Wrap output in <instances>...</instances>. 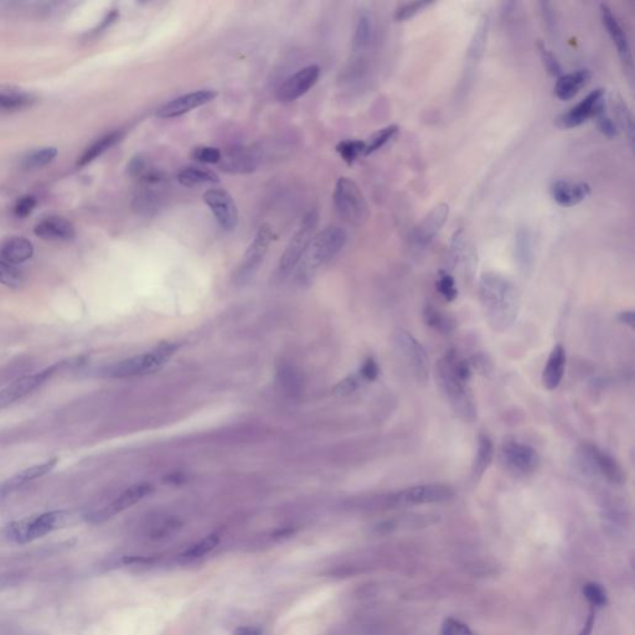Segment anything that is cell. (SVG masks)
I'll return each instance as SVG.
<instances>
[{
	"mask_svg": "<svg viewBox=\"0 0 635 635\" xmlns=\"http://www.w3.org/2000/svg\"><path fill=\"white\" fill-rule=\"evenodd\" d=\"M57 149L54 147H47L40 149L31 150L23 158L21 166L25 169H39L50 164L56 158Z\"/></svg>",
	"mask_w": 635,
	"mask_h": 635,
	"instance_id": "cell-40",
	"label": "cell"
},
{
	"mask_svg": "<svg viewBox=\"0 0 635 635\" xmlns=\"http://www.w3.org/2000/svg\"><path fill=\"white\" fill-rule=\"evenodd\" d=\"M450 262L453 269L460 267L465 279H471L476 267V252L471 243L465 240L463 231L460 230L452 238L450 247Z\"/></svg>",
	"mask_w": 635,
	"mask_h": 635,
	"instance_id": "cell-22",
	"label": "cell"
},
{
	"mask_svg": "<svg viewBox=\"0 0 635 635\" xmlns=\"http://www.w3.org/2000/svg\"><path fill=\"white\" fill-rule=\"evenodd\" d=\"M437 290L447 302H453L458 297L455 277L447 271H439Z\"/></svg>",
	"mask_w": 635,
	"mask_h": 635,
	"instance_id": "cell-45",
	"label": "cell"
},
{
	"mask_svg": "<svg viewBox=\"0 0 635 635\" xmlns=\"http://www.w3.org/2000/svg\"><path fill=\"white\" fill-rule=\"evenodd\" d=\"M537 47H538L540 56H541V60H543V66L546 68V71L553 78H558L560 76H562V68H561L560 62H558L557 58L553 55V52L548 50L543 42H538Z\"/></svg>",
	"mask_w": 635,
	"mask_h": 635,
	"instance_id": "cell-48",
	"label": "cell"
},
{
	"mask_svg": "<svg viewBox=\"0 0 635 635\" xmlns=\"http://www.w3.org/2000/svg\"><path fill=\"white\" fill-rule=\"evenodd\" d=\"M37 199L30 195L23 197L16 202V214L19 217H26L30 215L32 210L37 206Z\"/></svg>",
	"mask_w": 635,
	"mask_h": 635,
	"instance_id": "cell-53",
	"label": "cell"
},
{
	"mask_svg": "<svg viewBox=\"0 0 635 635\" xmlns=\"http://www.w3.org/2000/svg\"><path fill=\"white\" fill-rule=\"evenodd\" d=\"M124 137L123 132L121 130H114L111 133L101 137L99 140H96L92 145H90L87 149L85 150V153L81 155V158L78 159V166H85L96 161L99 156L106 153L107 150L111 149L113 145L119 143Z\"/></svg>",
	"mask_w": 635,
	"mask_h": 635,
	"instance_id": "cell-34",
	"label": "cell"
},
{
	"mask_svg": "<svg viewBox=\"0 0 635 635\" xmlns=\"http://www.w3.org/2000/svg\"><path fill=\"white\" fill-rule=\"evenodd\" d=\"M346 241L347 235L345 230L339 226H329L316 233L303 259L305 276L314 273L315 271L335 259L343 251Z\"/></svg>",
	"mask_w": 635,
	"mask_h": 635,
	"instance_id": "cell-5",
	"label": "cell"
},
{
	"mask_svg": "<svg viewBox=\"0 0 635 635\" xmlns=\"http://www.w3.org/2000/svg\"><path fill=\"white\" fill-rule=\"evenodd\" d=\"M221 150L209 145H199L192 152V159L202 164H218L221 161Z\"/></svg>",
	"mask_w": 635,
	"mask_h": 635,
	"instance_id": "cell-46",
	"label": "cell"
},
{
	"mask_svg": "<svg viewBox=\"0 0 635 635\" xmlns=\"http://www.w3.org/2000/svg\"><path fill=\"white\" fill-rule=\"evenodd\" d=\"M605 93L603 88H597L589 93L579 104L561 114L556 124L563 130H571L586 123L588 119L597 117L605 111Z\"/></svg>",
	"mask_w": 635,
	"mask_h": 635,
	"instance_id": "cell-13",
	"label": "cell"
},
{
	"mask_svg": "<svg viewBox=\"0 0 635 635\" xmlns=\"http://www.w3.org/2000/svg\"><path fill=\"white\" fill-rule=\"evenodd\" d=\"M261 161L259 149L245 145H235L222 153L220 166L231 174H247L256 171Z\"/></svg>",
	"mask_w": 635,
	"mask_h": 635,
	"instance_id": "cell-18",
	"label": "cell"
},
{
	"mask_svg": "<svg viewBox=\"0 0 635 635\" xmlns=\"http://www.w3.org/2000/svg\"><path fill=\"white\" fill-rule=\"evenodd\" d=\"M179 346L173 343H166L155 347L152 352H143L135 357H128L122 362H114L104 369L106 377L124 378V377L140 376L150 374L164 366L169 362Z\"/></svg>",
	"mask_w": 635,
	"mask_h": 635,
	"instance_id": "cell-3",
	"label": "cell"
},
{
	"mask_svg": "<svg viewBox=\"0 0 635 635\" xmlns=\"http://www.w3.org/2000/svg\"><path fill=\"white\" fill-rule=\"evenodd\" d=\"M65 519L66 514L63 512H45L37 517L13 522L6 529V535L18 543H30L61 526Z\"/></svg>",
	"mask_w": 635,
	"mask_h": 635,
	"instance_id": "cell-7",
	"label": "cell"
},
{
	"mask_svg": "<svg viewBox=\"0 0 635 635\" xmlns=\"http://www.w3.org/2000/svg\"><path fill=\"white\" fill-rule=\"evenodd\" d=\"M584 597L594 608H602L607 605V593L602 586L597 584H587L584 587Z\"/></svg>",
	"mask_w": 635,
	"mask_h": 635,
	"instance_id": "cell-49",
	"label": "cell"
},
{
	"mask_svg": "<svg viewBox=\"0 0 635 635\" xmlns=\"http://www.w3.org/2000/svg\"><path fill=\"white\" fill-rule=\"evenodd\" d=\"M488 32H489V16H484L475 29L474 35L471 37V42H470L468 51H467L463 76L460 81V92L462 93H465L467 90H469L470 85L474 80L475 71L479 66L481 57L484 55V50H486Z\"/></svg>",
	"mask_w": 635,
	"mask_h": 635,
	"instance_id": "cell-15",
	"label": "cell"
},
{
	"mask_svg": "<svg viewBox=\"0 0 635 635\" xmlns=\"http://www.w3.org/2000/svg\"><path fill=\"white\" fill-rule=\"evenodd\" d=\"M594 624V612L592 610L591 612V615H589L588 619L586 622V624H584V629L581 631V634L579 635H591L592 633V629H593Z\"/></svg>",
	"mask_w": 635,
	"mask_h": 635,
	"instance_id": "cell-58",
	"label": "cell"
},
{
	"mask_svg": "<svg viewBox=\"0 0 635 635\" xmlns=\"http://www.w3.org/2000/svg\"><path fill=\"white\" fill-rule=\"evenodd\" d=\"M588 70H579L574 73L562 75L557 78V82L555 85V94L561 101H568L574 99V96L588 83Z\"/></svg>",
	"mask_w": 635,
	"mask_h": 635,
	"instance_id": "cell-31",
	"label": "cell"
},
{
	"mask_svg": "<svg viewBox=\"0 0 635 635\" xmlns=\"http://www.w3.org/2000/svg\"><path fill=\"white\" fill-rule=\"evenodd\" d=\"M600 19H602L605 30L610 34L612 42L615 44L625 70L631 71L633 70V56H631L629 39L627 37L625 30L618 20V18L615 16V13L607 4H600Z\"/></svg>",
	"mask_w": 635,
	"mask_h": 635,
	"instance_id": "cell-21",
	"label": "cell"
},
{
	"mask_svg": "<svg viewBox=\"0 0 635 635\" xmlns=\"http://www.w3.org/2000/svg\"><path fill=\"white\" fill-rule=\"evenodd\" d=\"M179 184L185 187H202V186L215 185L220 183V176L216 173L206 168L200 166H186L178 174Z\"/></svg>",
	"mask_w": 635,
	"mask_h": 635,
	"instance_id": "cell-32",
	"label": "cell"
},
{
	"mask_svg": "<svg viewBox=\"0 0 635 635\" xmlns=\"http://www.w3.org/2000/svg\"><path fill=\"white\" fill-rule=\"evenodd\" d=\"M34 254V245L25 238L11 236L0 241V261L6 264H20Z\"/></svg>",
	"mask_w": 635,
	"mask_h": 635,
	"instance_id": "cell-26",
	"label": "cell"
},
{
	"mask_svg": "<svg viewBox=\"0 0 635 635\" xmlns=\"http://www.w3.org/2000/svg\"><path fill=\"white\" fill-rule=\"evenodd\" d=\"M336 152L340 154L343 161L352 164L362 155H365V142L362 140H346L336 145Z\"/></svg>",
	"mask_w": 635,
	"mask_h": 635,
	"instance_id": "cell-42",
	"label": "cell"
},
{
	"mask_svg": "<svg viewBox=\"0 0 635 635\" xmlns=\"http://www.w3.org/2000/svg\"><path fill=\"white\" fill-rule=\"evenodd\" d=\"M448 216H450V206L447 204H439L433 207L414 230V243L422 247L429 246L442 230L444 223L448 220Z\"/></svg>",
	"mask_w": 635,
	"mask_h": 635,
	"instance_id": "cell-23",
	"label": "cell"
},
{
	"mask_svg": "<svg viewBox=\"0 0 635 635\" xmlns=\"http://www.w3.org/2000/svg\"><path fill=\"white\" fill-rule=\"evenodd\" d=\"M127 171L132 178L150 185L161 184L166 180V174L153 166L144 154L135 155L127 166Z\"/></svg>",
	"mask_w": 635,
	"mask_h": 635,
	"instance_id": "cell-30",
	"label": "cell"
},
{
	"mask_svg": "<svg viewBox=\"0 0 635 635\" xmlns=\"http://www.w3.org/2000/svg\"><path fill=\"white\" fill-rule=\"evenodd\" d=\"M240 631H241V633H238V635H259V631H257V630L252 629V628H245V629H243V628H241V629H240Z\"/></svg>",
	"mask_w": 635,
	"mask_h": 635,
	"instance_id": "cell-59",
	"label": "cell"
},
{
	"mask_svg": "<svg viewBox=\"0 0 635 635\" xmlns=\"http://www.w3.org/2000/svg\"><path fill=\"white\" fill-rule=\"evenodd\" d=\"M25 280V274L20 269H16L14 264L0 261V283L9 288H20Z\"/></svg>",
	"mask_w": 635,
	"mask_h": 635,
	"instance_id": "cell-43",
	"label": "cell"
},
{
	"mask_svg": "<svg viewBox=\"0 0 635 635\" xmlns=\"http://www.w3.org/2000/svg\"><path fill=\"white\" fill-rule=\"evenodd\" d=\"M374 39V23L369 16H362L357 20L354 37H352V49L354 51L360 52L366 50L371 45Z\"/></svg>",
	"mask_w": 635,
	"mask_h": 635,
	"instance_id": "cell-37",
	"label": "cell"
},
{
	"mask_svg": "<svg viewBox=\"0 0 635 635\" xmlns=\"http://www.w3.org/2000/svg\"><path fill=\"white\" fill-rule=\"evenodd\" d=\"M566 369V352L561 344L555 346L548 357L546 366L543 369V386L553 391L562 383L563 375Z\"/></svg>",
	"mask_w": 635,
	"mask_h": 635,
	"instance_id": "cell-29",
	"label": "cell"
},
{
	"mask_svg": "<svg viewBox=\"0 0 635 635\" xmlns=\"http://www.w3.org/2000/svg\"><path fill=\"white\" fill-rule=\"evenodd\" d=\"M579 462L587 473L600 474L612 484H623L625 471L617 460L593 444H584L579 450Z\"/></svg>",
	"mask_w": 635,
	"mask_h": 635,
	"instance_id": "cell-9",
	"label": "cell"
},
{
	"mask_svg": "<svg viewBox=\"0 0 635 635\" xmlns=\"http://www.w3.org/2000/svg\"><path fill=\"white\" fill-rule=\"evenodd\" d=\"M479 300L488 326L496 333L509 331L520 310V295L510 279L486 272L479 280Z\"/></svg>",
	"mask_w": 635,
	"mask_h": 635,
	"instance_id": "cell-1",
	"label": "cell"
},
{
	"mask_svg": "<svg viewBox=\"0 0 635 635\" xmlns=\"http://www.w3.org/2000/svg\"><path fill=\"white\" fill-rule=\"evenodd\" d=\"M57 370V365L49 367L47 370L37 372L31 376H24L18 378L14 383H11L6 388L0 390V409L8 407L11 403L16 402L18 400L27 396L34 390L40 388L42 383L47 381L49 377H51Z\"/></svg>",
	"mask_w": 635,
	"mask_h": 635,
	"instance_id": "cell-20",
	"label": "cell"
},
{
	"mask_svg": "<svg viewBox=\"0 0 635 635\" xmlns=\"http://www.w3.org/2000/svg\"><path fill=\"white\" fill-rule=\"evenodd\" d=\"M500 460L505 469L522 476L535 473L540 464L537 450L517 440H507L501 445Z\"/></svg>",
	"mask_w": 635,
	"mask_h": 635,
	"instance_id": "cell-11",
	"label": "cell"
},
{
	"mask_svg": "<svg viewBox=\"0 0 635 635\" xmlns=\"http://www.w3.org/2000/svg\"><path fill=\"white\" fill-rule=\"evenodd\" d=\"M132 209L142 216H150L161 209V197L153 192H142L133 197Z\"/></svg>",
	"mask_w": 635,
	"mask_h": 635,
	"instance_id": "cell-39",
	"label": "cell"
},
{
	"mask_svg": "<svg viewBox=\"0 0 635 635\" xmlns=\"http://www.w3.org/2000/svg\"><path fill=\"white\" fill-rule=\"evenodd\" d=\"M553 202L562 207H572L584 202L591 194V186L582 181L556 180L550 187Z\"/></svg>",
	"mask_w": 635,
	"mask_h": 635,
	"instance_id": "cell-24",
	"label": "cell"
},
{
	"mask_svg": "<svg viewBox=\"0 0 635 635\" xmlns=\"http://www.w3.org/2000/svg\"><path fill=\"white\" fill-rule=\"evenodd\" d=\"M218 93L214 90H199L194 92L181 94L176 99H171L161 109L156 111V117L163 119L176 118L184 114L192 112L194 109L202 107L205 104L215 101Z\"/></svg>",
	"mask_w": 635,
	"mask_h": 635,
	"instance_id": "cell-16",
	"label": "cell"
},
{
	"mask_svg": "<svg viewBox=\"0 0 635 635\" xmlns=\"http://www.w3.org/2000/svg\"><path fill=\"white\" fill-rule=\"evenodd\" d=\"M359 383H360L359 377L347 376L344 380H341L340 383L333 388V393L336 396H347L359 388Z\"/></svg>",
	"mask_w": 635,
	"mask_h": 635,
	"instance_id": "cell-51",
	"label": "cell"
},
{
	"mask_svg": "<svg viewBox=\"0 0 635 635\" xmlns=\"http://www.w3.org/2000/svg\"><path fill=\"white\" fill-rule=\"evenodd\" d=\"M56 464L57 458H54V460H47L45 463H42V464L32 465L30 468H26L25 470L18 473L11 479H8L3 484H0V498L11 494V493L19 489L20 486L29 483V481L47 475V473H50L55 468Z\"/></svg>",
	"mask_w": 635,
	"mask_h": 635,
	"instance_id": "cell-27",
	"label": "cell"
},
{
	"mask_svg": "<svg viewBox=\"0 0 635 635\" xmlns=\"http://www.w3.org/2000/svg\"><path fill=\"white\" fill-rule=\"evenodd\" d=\"M321 78V68L318 65H309L307 68H300V71L293 73L287 78L278 90V99L283 102H292L300 99L305 93L309 92L312 87Z\"/></svg>",
	"mask_w": 635,
	"mask_h": 635,
	"instance_id": "cell-17",
	"label": "cell"
},
{
	"mask_svg": "<svg viewBox=\"0 0 635 635\" xmlns=\"http://www.w3.org/2000/svg\"><path fill=\"white\" fill-rule=\"evenodd\" d=\"M34 101L35 99L29 93L0 90V111H20L32 106Z\"/></svg>",
	"mask_w": 635,
	"mask_h": 635,
	"instance_id": "cell-36",
	"label": "cell"
},
{
	"mask_svg": "<svg viewBox=\"0 0 635 635\" xmlns=\"http://www.w3.org/2000/svg\"><path fill=\"white\" fill-rule=\"evenodd\" d=\"M333 202L339 216L354 226H362L369 220L366 199L357 183L347 176H341L336 181Z\"/></svg>",
	"mask_w": 635,
	"mask_h": 635,
	"instance_id": "cell-4",
	"label": "cell"
},
{
	"mask_svg": "<svg viewBox=\"0 0 635 635\" xmlns=\"http://www.w3.org/2000/svg\"><path fill=\"white\" fill-rule=\"evenodd\" d=\"M440 634L442 635H475L471 630H470L469 627L468 625L464 624V623H462L460 620L455 619V618H448V619L444 620L443 625H442V631H440Z\"/></svg>",
	"mask_w": 635,
	"mask_h": 635,
	"instance_id": "cell-50",
	"label": "cell"
},
{
	"mask_svg": "<svg viewBox=\"0 0 635 635\" xmlns=\"http://www.w3.org/2000/svg\"><path fill=\"white\" fill-rule=\"evenodd\" d=\"M494 460V444L486 434H481L478 439V448L474 462L471 465V476L474 481H479Z\"/></svg>",
	"mask_w": 635,
	"mask_h": 635,
	"instance_id": "cell-33",
	"label": "cell"
},
{
	"mask_svg": "<svg viewBox=\"0 0 635 635\" xmlns=\"http://www.w3.org/2000/svg\"><path fill=\"white\" fill-rule=\"evenodd\" d=\"M398 130H400L398 125H395V124L385 127L383 130H377L376 133H374L369 140L365 142V155L372 154L377 150L381 149L383 147L388 144L390 140L398 135Z\"/></svg>",
	"mask_w": 635,
	"mask_h": 635,
	"instance_id": "cell-41",
	"label": "cell"
},
{
	"mask_svg": "<svg viewBox=\"0 0 635 635\" xmlns=\"http://www.w3.org/2000/svg\"><path fill=\"white\" fill-rule=\"evenodd\" d=\"M279 375H280V383H282V385H284L285 388H290V391H295V388L300 385V380H298L297 374L293 371V369L292 367H284L283 370L279 372Z\"/></svg>",
	"mask_w": 635,
	"mask_h": 635,
	"instance_id": "cell-56",
	"label": "cell"
},
{
	"mask_svg": "<svg viewBox=\"0 0 635 635\" xmlns=\"http://www.w3.org/2000/svg\"><path fill=\"white\" fill-rule=\"evenodd\" d=\"M455 491L444 484H422L409 486L407 489L390 495L388 503L393 506H416L434 504L452 499Z\"/></svg>",
	"mask_w": 635,
	"mask_h": 635,
	"instance_id": "cell-12",
	"label": "cell"
},
{
	"mask_svg": "<svg viewBox=\"0 0 635 635\" xmlns=\"http://www.w3.org/2000/svg\"><path fill=\"white\" fill-rule=\"evenodd\" d=\"M34 233L37 238L50 241H70L76 236V230L71 222L63 217H47L39 222Z\"/></svg>",
	"mask_w": 635,
	"mask_h": 635,
	"instance_id": "cell-25",
	"label": "cell"
},
{
	"mask_svg": "<svg viewBox=\"0 0 635 635\" xmlns=\"http://www.w3.org/2000/svg\"><path fill=\"white\" fill-rule=\"evenodd\" d=\"M469 364L471 369H475V370H478V371L481 372V374H484V375L489 374L491 371V369H493L489 357H486V354H481V352L475 354L474 357H471Z\"/></svg>",
	"mask_w": 635,
	"mask_h": 635,
	"instance_id": "cell-54",
	"label": "cell"
},
{
	"mask_svg": "<svg viewBox=\"0 0 635 635\" xmlns=\"http://www.w3.org/2000/svg\"><path fill=\"white\" fill-rule=\"evenodd\" d=\"M618 321L622 324H624V326H629L630 329H634L635 326V314L633 310H627V312H622L619 315H618Z\"/></svg>",
	"mask_w": 635,
	"mask_h": 635,
	"instance_id": "cell-57",
	"label": "cell"
},
{
	"mask_svg": "<svg viewBox=\"0 0 635 635\" xmlns=\"http://www.w3.org/2000/svg\"><path fill=\"white\" fill-rule=\"evenodd\" d=\"M393 344L397 350L398 355L402 357L408 370L414 375L416 380L424 383L429 380V359L424 346L416 340L407 331L397 329L393 334Z\"/></svg>",
	"mask_w": 635,
	"mask_h": 635,
	"instance_id": "cell-8",
	"label": "cell"
},
{
	"mask_svg": "<svg viewBox=\"0 0 635 635\" xmlns=\"http://www.w3.org/2000/svg\"><path fill=\"white\" fill-rule=\"evenodd\" d=\"M273 236V230L269 223H264L259 226L256 236L253 238L252 242L249 243L247 251L243 256L242 262L238 266L235 278L238 284L246 283L259 271L264 257L269 253Z\"/></svg>",
	"mask_w": 635,
	"mask_h": 635,
	"instance_id": "cell-10",
	"label": "cell"
},
{
	"mask_svg": "<svg viewBox=\"0 0 635 635\" xmlns=\"http://www.w3.org/2000/svg\"><path fill=\"white\" fill-rule=\"evenodd\" d=\"M515 259L522 274H530L535 264V246L532 233L527 228H520L515 235Z\"/></svg>",
	"mask_w": 635,
	"mask_h": 635,
	"instance_id": "cell-28",
	"label": "cell"
},
{
	"mask_svg": "<svg viewBox=\"0 0 635 635\" xmlns=\"http://www.w3.org/2000/svg\"><path fill=\"white\" fill-rule=\"evenodd\" d=\"M612 106L615 109V117L619 123L622 130H624L625 135L628 137L630 143L633 144L634 140V125H633V114L630 112L629 107L624 99L619 94H615L612 99Z\"/></svg>",
	"mask_w": 635,
	"mask_h": 635,
	"instance_id": "cell-38",
	"label": "cell"
},
{
	"mask_svg": "<svg viewBox=\"0 0 635 635\" xmlns=\"http://www.w3.org/2000/svg\"><path fill=\"white\" fill-rule=\"evenodd\" d=\"M457 352L448 350L436 366V380L440 393H443L450 408L460 419L465 422H473L476 417V406L471 390L468 383L462 381L457 376L455 364Z\"/></svg>",
	"mask_w": 635,
	"mask_h": 635,
	"instance_id": "cell-2",
	"label": "cell"
},
{
	"mask_svg": "<svg viewBox=\"0 0 635 635\" xmlns=\"http://www.w3.org/2000/svg\"><path fill=\"white\" fill-rule=\"evenodd\" d=\"M152 491H153V486L147 483L130 486L127 491H124L117 499H114L111 504L104 506L101 510L92 512L88 519L92 522H106V520H109V517H114L118 512H123L130 506L135 505L142 499L149 495Z\"/></svg>",
	"mask_w": 635,
	"mask_h": 635,
	"instance_id": "cell-19",
	"label": "cell"
},
{
	"mask_svg": "<svg viewBox=\"0 0 635 635\" xmlns=\"http://www.w3.org/2000/svg\"><path fill=\"white\" fill-rule=\"evenodd\" d=\"M204 202L206 204L212 215L216 218L218 226L223 230L231 233L238 225V209L233 197L230 192L225 189H209L202 195Z\"/></svg>",
	"mask_w": 635,
	"mask_h": 635,
	"instance_id": "cell-14",
	"label": "cell"
},
{
	"mask_svg": "<svg viewBox=\"0 0 635 635\" xmlns=\"http://www.w3.org/2000/svg\"><path fill=\"white\" fill-rule=\"evenodd\" d=\"M9 579H9V577H1V579H0V587L6 586V584H8V582H9Z\"/></svg>",
	"mask_w": 635,
	"mask_h": 635,
	"instance_id": "cell-60",
	"label": "cell"
},
{
	"mask_svg": "<svg viewBox=\"0 0 635 635\" xmlns=\"http://www.w3.org/2000/svg\"><path fill=\"white\" fill-rule=\"evenodd\" d=\"M424 319L427 326L442 334H452L457 328L455 321L452 316L444 314L443 312L437 309L433 305L427 304L424 307Z\"/></svg>",
	"mask_w": 635,
	"mask_h": 635,
	"instance_id": "cell-35",
	"label": "cell"
},
{
	"mask_svg": "<svg viewBox=\"0 0 635 635\" xmlns=\"http://www.w3.org/2000/svg\"><path fill=\"white\" fill-rule=\"evenodd\" d=\"M378 372H380V369H378L377 362L372 357H369L366 362L362 364V369H360V376L366 381H374L378 376Z\"/></svg>",
	"mask_w": 635,
	"mask_h": 635,
	"instance_id": "cell-55",
	"label": "cell"
},
{
	"mask_svg": "<svg viewBox=\"0 0 635 635\" xmlns=\"http://www.w3.org/2000/svg\"><path fill=\"white\" fill-rule=\"evenodd\" d=\"M596 118H597V122H598L599 130H600L605 137H608V138H615L617 133H618L617 125H615V121L607 116L605 111V112L598 114Z\"/></svg>",
	"mask_w": 635,
	"mask_h": 635,
	"instance_id": "cell-52",
	"label": "cell"
},
{
	"mask_svg": "<svg viewBox=\"0 0 635 635\" xmlns=\"http://www.w3.org/2000/svg\"><path fill=\"white\" fill-rule=\"evenodd\" d=\"M218 541H220V538H218L216 534H211V535H209L205 538L200 540L195 545H192V548H187L181 556L186 558V560H195V558L202 557L207 553H211L212 550L218 545Z\"/></svg>",
	"mask_w": 635,
	"mask_h": 635,
	"instance_id": "cell-44",
	"label": "cell"
},
{
	"mask_svg": "<svg viewBox=\"0 0 635 635\" xmlns=\"http://www.w3.org/2000/svg\"><path fill=\"white\" fill-rule=\"evenodd\" d=\"M432 4H433L432 1H426V0L406 3V4H403L402 6H400L397 11H396V13H395V19H396V21L409 20V19H412L414 16H417L421 11H424V9H427V8L432 6Z\"/></svg>",
	"mask_w": 635,
	"mask_h": 635,
	"instance_id": "cell-47",
	"label": "cell"
},
{
	"mask_svg": "<svg viewBox=\"0 0 635 635\" xmlns=\"http://www.w3.org/2000/svg\"><path fill=\"white\" fill-rule=\"evenodd\" d=\"M318 222H319V216L315 210H312L303 217L300 226L290 238L282 257L279 259L278 269H277L279 278L288 277L295 271V267L300 264V261L304 259L310 242L315 236V230L318 226Z\"/></svg>",
	"mask_w": 635,
	"mask_h": 635,
	"instance_id": "cell-6",
	"label": "cell"
}]
</instances>
